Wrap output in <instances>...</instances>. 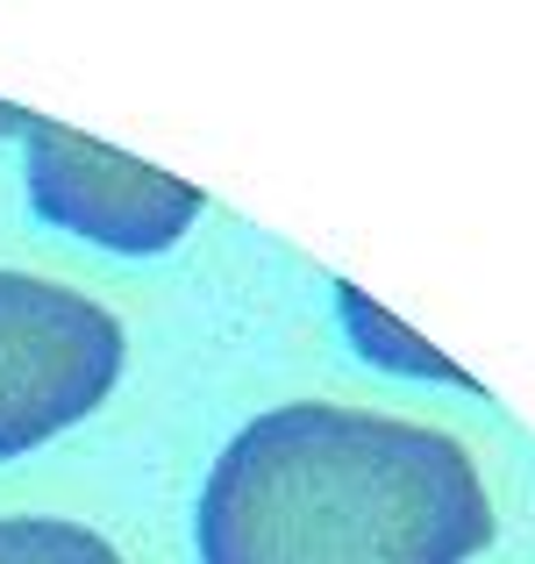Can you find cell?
<instances>
[{
  "instance_id": "1",
  "label": "cell",
  "mask_w": 535,
  "mask_h": 564,
  "mask_svg": "<svg viewBox=\"0 0 535 564\" xmlns=\"http://www.w3.org/2000/svg\"><path fill=\"white\" fill-rule=\"evenodd\" d=\"M193 529L200 564H471L493 500L443 429L293 400L229 436Z\"/></svg>"
},
{
  "instance_id": "4",
  "label": "cell",
  "mask_w": 535,
  "mask_h": 564,
  "mask_svg": "<svg viewBox=\"0 0 535 564\" xmlns=\"http://www.w3.org/2000/svg\"><path fill=\"white\" fill-rule=\"evenodd\" d=\"M0 564H122L108 536L57 514H0Z\"/></svg>"
},
{
  "instance_id": "5",
  "label": "cell",
  "mask_w": 535,
  "mask_h": 564,
  "mask_svg": "<svg viewBox=\"0 0 535 564\" xmlns=\"http://www.w3.org/2000/svg\"><path fill=\"white\" fill-rule=\"evenodd\" d=\"M22 122H29V115H22V108H8V100H0V137H8V129H22Z\"/></svg>"
},
{
  "instance_id": "3",
  "label": "cell",
  "mask_w": 535,
  "mask_h": 564,
  "mask_svg": "<svg viewBox=\"0 0 535 564\" xmlns=\"http://www.w3.org/2000/svg\"><path fill=\"white\" fill-rule=\"evenodd\" d=\"M22 137H29V200H36V215L72 229V236H86V243H100V250L157 258L207 207L200 186L172 180L157 165H137V158L108 151V143L79 137L65 122L29 115Z\"/></svg>"
},
{
  "instance_id": "2",
  "label": "cell",
  "mask_w": 535,
  "mask_h": 564,
  "mask_svg": "<svg viewBox=\"0 0 535 564\" xmlns=\"http://www.w3.org/2000/svg\"><path fill=\"white\" fill-rule=\"evenodd\" d=\"M122 379V322L36 272H0V457L65 436Z\"/></svg>"
}]
</instances>
